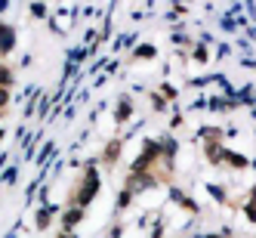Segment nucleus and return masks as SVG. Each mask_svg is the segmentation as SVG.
<instances>
[{
  "label": "nucleus",
  "instance_id": "20e7f679",
  "mask_svg": "<svg viewBox=\"0 0 256 238\" xmlns=\"http://www.w3.org/2000/svg\"><path fill=\"white\" fill-rule=\"evenodd\" d=\"M118 118H121V121H127V118H130V102H124V105H118Z\"/></svg>",
  "mask_w": 256,
  "mask_h": 238
},
{
  "label": "nucleus",
  "instance_id": "6e6552de",
  "mask_svg": "<svg viewBox=\"0 0 256 238\" xmlns=\"http://www.w3.org/2000/svg\"><path fill=\"white\" fill-rule=\"evenodd\" d=\"M59 238H71V235H59Z\"/></svg>",
  "mask_w": 256,
  "mask_h": 238
},
{
  "label": "nucleus",
  "instance_id": "0eeeda50",
  "mask_svg": "<svg viewBox=\"0 0 256 238\" xmlns=\"http://www.w3.org/2000/svg\"><path fill=\"white\" fill-rule=\"evenodd\" d=\"M3 102H6V90H0V105H3Z\"/></svg>",
  "mask_w": 256,
  "mask_h": 238
},
{
  "label": "nucleus",
  "instance_id": "f03ea898",
  "mask_svg": "<svg viewBox=\"0 0 256 238\" xmlns=\"http://www.w3.org/2000/svg\"><path fill=\"white\" fill-rule=\"evenodd\" d=\"M9 47H13V28L0 25V53H6Z\"/></svg>",
  "mask_w": 256,
  "mask_h": 238
},
{
  "label": "nucleus",
  "instance_id": "39448f33",
  "mask_svg": "<svg viewBox=\"0 0 256 238\" xmlns=\"http://www.w3.org/2000/svg\"><path fill=\"white\" fill-rule=\"evenodd\" d=\"M118 149H121L118 142H111V145H108V152H105V158H108V161H114V155H118Z\"/></svg>",
  "mask_w": 256,
  "mask_h": 238
},
{
  "label": "nucleus",
  "instance_id": "423d86ee",
  "mask_svg": "<svg viewBox=\"0 0 256 238\" xmlns=\"http://www.w3.org/2000/svg\"><path fill=\"white\" fill-rule=\"evenodd\" d=\"M0 84H9V71L6 68H0Z\"/></svg>",
  "mask_w": 256,
  "mask_h": 238
},
{
  "label": "nucleus",
  "instance_id": "7ed1b4c3",
  "mask_svg": "<svg viewBox=\"0 0 256 238\" xmlns=\"http://www.w3.org/2000/svg\"><path fill=\"white\" fill-rule=\"evenodd\" d=\"M77 220H80V210H77V207H74V210H68V213H65V226H74Z\"/></svg>",
  "mask_w": 256,
  "mask_h": 238
},
{
  "label": "nucleus",
  "instance_id": "f257e3e1",
  "mask_svg": "<svg viewBox=\"0 0 256 238\" xmlns=\"http://www.w3.org/2000/svg\"><path fill=\"white\" fill-rule=\"evenodd\" d=\"M96 189H99V176L96 173H93V170H90V173H87V179H84V186H80V195H77V204H87L93 195H96Z\"/></svg>",
  "mask_w": 256,
  "mask_h": 238
}]
</instances>
